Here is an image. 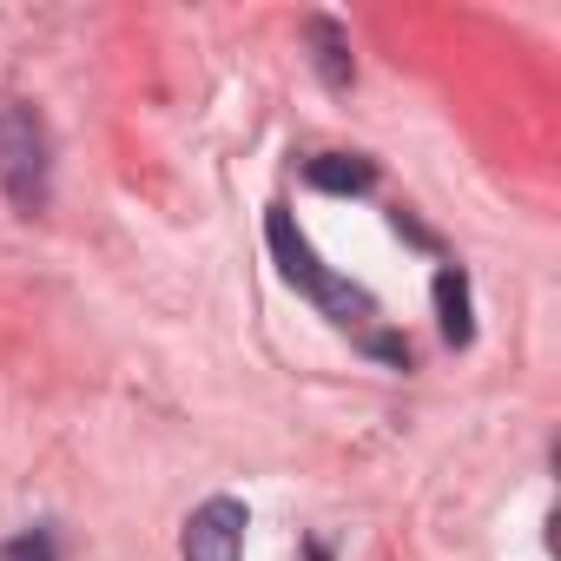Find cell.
<instances>
[{
    "instance_id": "cell-1",
    "label": "cell",
    "mask_w": 561,
    "mask_h": 561,
    "mask_svg": "<svg viewBox=\"0 0 561 561\" xmlns=\"http://www.w3.org/2000/svg\"><path fill=\"white\" fill-rule=\"evenodd\" d=\"M271 251H277V264H285V277H291V285H305L337 324H364L377 305H370V291H357V285H344V277H331L318 257H311V244L291 231V211L285 205H271Z\"/></svg>"
},
{
    "instance_id": "cell-2",
    "label": "cell",
    "mask_w": 561,
    "mask_h": 561,
    "mask_svg": "<svg viewBox=\"0 0 561 561\" xmlns=\"http://www.w3.org/2000/svg\"><path fill=\"white\" fill-rule=\"evenodd\" d=\"M41 172H47V139H41L34 113L0 106V179H8V192H14L21 205L41 198Z\"/></svg>"
},
{
    "instance_id": "cell-8",
    "label": "cell",
    "mask_w": 561,
    "mask_h": 561,
    "mask_svg": "<svg viewBox=\"0 0 561 561\" xmlns=\"http://www.w3.org/2000/svg\"><path fill=\"white\" fill-rule=\"evenodd\" d=\"M311 561H324V548H311Z\"/></svg>"
},
{
    "instance_id": "cell-3",
    "label": "cell",
    "mask_w": 561,
    "mask_h": 561,
    "mask_svg": "<svg viewBox=\"0 0 561 561\" xmlns=\"http://www.w3.org/2000/svg\"><path fill=\"white\" fill-rule=\"evenodd\" d=\"M185 561H244V508L231 495L205 502L185 522Z\"/></svg>"
},
{
    "instance_id": "cell-4",
    "label": "cell",
    "mask_w": 561,
    "mask_h": 561,
    "mask_svg": "<svg viewBox=\"0 0 561 561\" xmlns=\"http://www.w3.org/2000/svg\"><path fill=\"white\" fill-rule=\"evenodd\" d=\"M305 179H311L318 192H370L377 165H370V159H357V152H324V159H311V165H305Z\"/></svg>"
},
{
    "instance_id": "cell-7",
    "label": "cell",
    "mask_w": 561,
    "mask_h": 561,
    "mask_svg": "<svg viewBox=\"0 0 561 561\" xmlns=\"http://www.w3.org/2000/svg\"><path fill=\"white\" fill-rule=\"evenodd\" d=\"M0 561H54V541L47 535H14L8 548H0Z\"/></svg>"
},
{
    "instance_id": "cell-5",
    "label": "cell",
    "mask_w": 561,
    "mask_h": 561,
    "mask_svg": "<svg viewBox=\"0 0 561 561\" xmlns=\"http://www.w3.org/2000/svg\"><path fill=\"white\" fill-rule=\"evenodd\" d=\"M436 311H443V337L449 344H469V285H462V271H443L436 277Z\"/></svg>"
},
{
    "instance_id": "cell-6",
    "label": "cell",
    "mask_w": 561,
    "mask_h": 561,
    "mask_svg": "<svg viewBox=\"0 0 561 561\" xmlns=\"http://www.w3.org/2000/svg\"><path fill=\"white\" fill-rule=\"evenodd\" d=\"M311 41H318V73L331 87H351V54H344V34L331 21H311Z\"/></svg>"
}]
</instances>
